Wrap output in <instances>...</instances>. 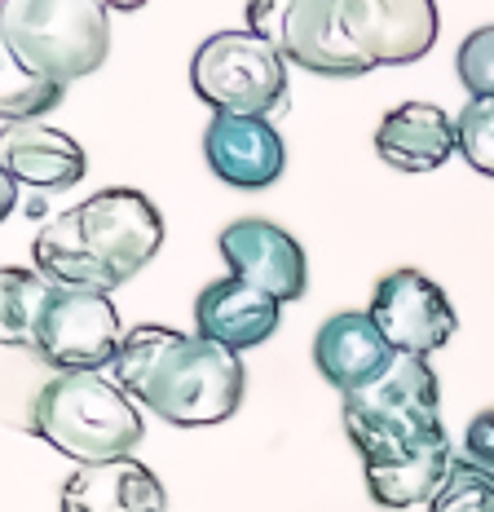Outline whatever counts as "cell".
I'll return each instance as SVG.
<instances>
[{"label":"cell","instance_id":"1","mask_svg":"<svg viewBox=\"0 0 494 512\" xmlns=\"http://www.w3.org/2000/svg\"><path fill=\"white\" fill-rule=\"evenodd\" d=\"M111 371L128 398L177 429L230 420L247 393V367L234 349L164 323H137Z\"/></svg>","mask_w":494,"mask_h":512},{"label":"cell","instance_id":"2","mask_svg":"<svg viewBox=\"0 0 494 512\" xmlns=\"http://www.w3.org/2000/svg\"><path fill=\"white\" fill-rule=\"evenodd\" d=\"M164 248V217L142 190H98L40 226L31 256L36 270L58 287L106 292L142 274Z\"/></svg>","mask_w":494,"mask_h":512},{"label":"cell","instance_id":"3","mask_svg":"<svg viewBox=\"0 0 494 512\" xmlns=\"http://www.w3.org/2000/svg\"><path fill=\"white\" fill-rule=\"evenodd\" d=\"M31 433L84 468L128 460L146 424L133 398L102 371H62L31 398Z\"/></svg>","mask_w":494,"mask_h":512},{"label":"cell","instance_id":"4","mask_svg":"<svg viewBox=\"0 0 494 512\" xmlns=\"http://www.w3.org/2000/svg\"><path fill=\"white\" fill-rule=\"evenodd\" d=\"M345 433L353 451L362 455V468L389 464L420 451L433 437H442V389L428 367V358L397 354L393 367L375 384L358 393H345Z\"/></svg>","mask_w":494,"mask_h":512},{"label":"cell","instance_id":"5","mask_svg":"<svg viewBox=\"0 0 494 512\" xmlns=\"http://www.w3.org/2000/svg\"><path fill=\"white\" fill-rule=\"evenodd\" d=\"M111 9L102 0H5L0 5V45L18 67L75 84L111 53Z\"/></svg>","mask_w":494,"mask_h":512},{"label":"cell","instance_id":"6","mask_svg":"<svg viewBox=\"0 0 494 512\" xmlns=\"http://www.w3.org/2000/svg\"><path fill=\"white\" fill-rule=\"evenodd\" d=\"M190 84L212 111L261 115L287 111V58L256 31H217L190 58Z\"/></svg>","mask_w":494,"mask_h":512},{"label":"cell","instance_id":"7","mask_svg":"<svg viewBox=\"0 0 494 512\" xmlns=\"http://www.w3.org/2000/svg\"><path fill=\"white\" fill-rule=\"evenodd\" d=\"M247 31L270 40L300 71L331 80L371 76L345 36L340 0H247Z\"/></svg>","mask_w":494,"mask_h":512},{"label":"cell","instance_id":"8","mask_svg":"<svg viewBox=\"0 0 494 512\" xmlns=\"http://www.w3.org/2000/svg\"><path fill=\"white\" fill-rule=\"evenodd\" d=\"M124 336L128 332L120 327V314H115L106 292L53 283L31 354L49 362L58 376L62 371H102V367H115Z\"/></svg>","mask_w":494,"mask_h":512},{"label":"cell","instance_id":"9","mask_svg":"<svg viewBox=\"0 0 494 512\" xmlns=\"http://www.w3.org/2000/svg\"><path fill=\"white\" fill-rule=\"evenodd\" d=\"M367 314L375 318V327H380L397 354H415V358L437 354L459 332L450 296L424 270H389L375 283Z\"/></svg>","mask_w":494,"mask_h":512},{"label":"cell","instance_id":"10","mask_svg":"<svg viewBox=\"0 0 494 512\" xmlns=\"http://www.w3.org/2000/svg\"><path fill=\"white\" fill-rule=\"evenodd\" d=\"M340 23L367 67H411L437 45V0H340Z\"/></svg>","mask_w":494,"mask_h":512},{"label":"cell","instance_id":"11","mask_svg":"<svg viewBox=\"0 0 494 512\" xmlns=\"http://www.w3.org/2000/svg\"><path fill=\"white\" fill-rule=\"evenodd\" d=\"M217 248L234 279L261 287L278 301H300L309 287V261L283 226L265 217H239L221 230Z\"/></svg>","mask_w":494,"mask_h":512},{"label":"cell","instance_id":"12","mask_svg":"<svg viewBox=\"0 0 494 512\" xmlns=\"http://www.w3.org/2000/svg\"><path fill=\"white\" fill-rule=\"evenodd\" d=\"M203 159L225 186L261 190L274 186L287 168L283 133L261 115H225L217 111L203 128Z\"/></svg>","mask_w":494,"mask_h":512},{"label":"cell","instance_id":"13","mask_svg":"<svg viewBox=\"0 0 494 512\" xmlns=\"http://www.w3.org/2000/svg\"><path fill=\"white\" fill-rule=\"evenodd\" d=\"M393 358H397V349L384 340L375 318L358 314V309L331 314L314 336V362H318L322 380H327L331 389H340V398L375 384L393 367Z\"/></svg>","mask_w":494,"mask_h":512},{"label":"cell","instance_id":"14","mask_svg":"<svg viewBox=\"0 0 494 512\" xmlns=\"http://www.w3.org/2000/svg\"><path fill=\"white\" fill-rule=\"evenodd\" d=\"M278 323H283V301L261 292V287L234 279V274L208 283L195 301L199 336L217 340V345L234 349V354H243V349H252V345H265V340L278 332Z\"/></svg>","mask_w":494,"mask_h":512},{"label":"cell","instance_id":"15","mask_svg":"<svg viewBox=\"0 0 494 512\" xmlns=\"http://www.w3.org/2000/svg\"><path fill=\"white\" fill-rule=\"evenodd\" d=\"M0 164L18 186L31 190H67L84 177L89 159L71 133L49 124H5L0 133Z\"/></svg>","mask_w":494,"mask_h":512},{"label":"cell","instance_id":"16","mask_svg":"<svg viewBox=\"0 0 494 512\" xmlns=\"http://www.w3.org/2000/svg\"><path fill=\"white\" fill-rule=\"evenodd\" d=\"M455 151V120L433 102H402L375 128V155L397 173H433Z\"/></svg>","mask_w":494,"mask_h":512},{"label":"cell","instance_id":"17","mask_svg":"<svg viewBox=\"0 0 494 512\" xmlns=\"http://www.w3.org/2000/svg\"><path fill=\"white\" fill-rule=\"evenodd\" d=\"M168 495L142 460L75 468L62 486V512H164Z\"/></svg>","mask_w":494,"mask_h":512},{"label":"cell","instance_id":"18","mask_svg":"<svg viewBox=\"0 0 494 512\" xmlns=\"http://www.w3.org/2000/svg\"><path fill=\"white\" fill-rule=\"evenodd\" d=\"M450 468H455V446H450V437L442 433L428 446H420V451L402 455V460L371 464L367 490L380 508H420V504H433L437 499Z\"/></svg>","mask_w":494,"mask_h":512},{"label":"cell","instance_id":"19","mask_svg":"<svg viewBox=\"0 0 494 512\" xmlns=\"http://www.w3.org/2000/svg\"><path fill=\"white\" fill-rule=\"evenodd\" d=\"M53 283L40 270H0V340L5 345L36 349V327L49 305Z\"/></svg>","mask_w":494,"mask_h":512},{"label":"cell","instance_id":"20","mask_svg":"<svg viewBox=\"0 0 494 512\" xmlns=\"http://www.w3.org/2000/svg\"><path fill=\"white\" fill-rule=\"evenodd\" d=\"M5 62H9V76H5V89H0V115H5V124H36L40 115L62 102L67 84L36 76V71L18 67L14 58H5Z\"/></svg>","mask_w":494,"mask_h":512},{"label":"cell","instance_id":"21","mask_svg":"<svg viewBox=\"0 0 494 512\" xmlns=\"http://www.w3.org/2000/svg\"><path fill=\"white\" fill-rule=\"evenodd\" d=\"M428 512H494V473L468 460H455L446 486L437 490Z\"/></svg>","mask_w":494,"mask_h":512},{"label":"cell","instance_id":"22","mask_svg":"<svg viewBox=\"0 0 494 512\" xmlns=\"http://www.w3.org/2000/svg\"><path fill=\"white\" fill-rule=\"evenodd\" d=\"M455 137H459V155L481 177H494V98H472L455 120Z\"/></svg>","mask_w":494,"mask_h":512},{"label":"cell","instance_id":"23","mask_svg":"<svg viewBox=\"0 0 494 512\" xmlns=\"http://www.w3.org/2000/svg\"><path fill=\"white\" fill-rule=\"evenodd\" d=\"M455 71H459V84H464L472 98H494V23L477 27L464 45H459Z\"/></svg>","mask_w":494,"mask_h":512},{"label":"cell","instance_id":"24","mask_svg":"<svg viewBox=\"0 0 494 512\" xmlns=\"http://www.w3.org/2000/svg\"><path fill=\"white\" fill-rule=\"evenodd\" d=\"M464 460L486 468V473H494V407L472 415V424L464 433Z\"/></svg>","mask_w":494,"mask_h":512},{"label":"cell","instance_id":"25","mask_svg":"<svg viewBox=\"0 0 494 512\" xmlns=\"http://www.w3.org/2000/svg\"><path fill=\"white\" fill-rule=\"evenodd\" d=\"M0 186H5V199H0V212H5V217H9V212H14V204H18V181L5 173V181H0Z\"/></svg>","mask_w":494,"mask_h":512},{"label":"cell","instance_id":"26","mask_svg":"<svg viewBox=\"0 0 494 512\" xmlns=\"http://www.w3.org/2000/svg\"><path fill=\"white\" fill-rule=\"evenodd\" d=\"M106 9H120V14H133V9H142L146 0H102Z\"/></svg>","mask_w":494,"mask_h":512}]
</instances>
